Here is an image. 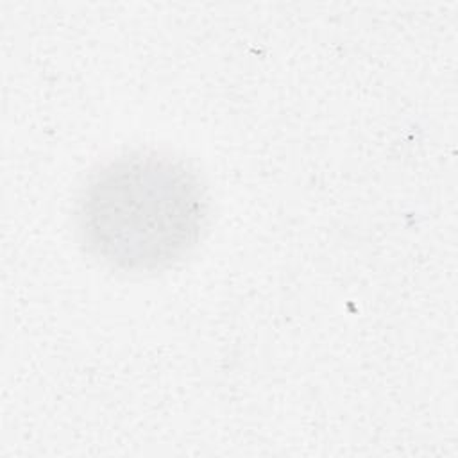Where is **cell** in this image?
Listing matches in <instances>:
<instances>
[{
    "mask_svg": "<svg viewBox=\"0 0 458 458\" xmlns=\"http://www.w3.org/2000/svg\"><path fill=\"white\" fill-rule=\"evenodd\" d=\"M209 202L197 172L157 150H132L100 165L77 200L88 252L125 274L165 270L199 243Z\"/></svg>",
    "mask_w": 458,
    "mask_h": 458,
    "instance_id": "6da1fadb",
    "label": "cell"
}]
</instances>
